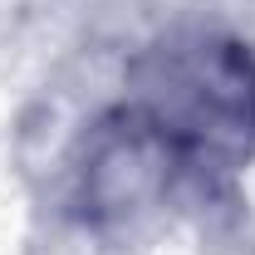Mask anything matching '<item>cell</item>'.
Segmentation results:
<instances>
[{
	"mask_svg": "<svg viewBox=\"0 0 255 255\" xmlns=\"http://www.w3.org/2000/svg\"><path fill=\"white\" fill-rule=\"evenodd\" d=\"M137 108L177 162L236 167L255 152V59L226 39L162 44L137 64Z\"/></svg>",
	"mask_w": 255,
	"mask_h": 255,
	"instance_id": "obj_1",
	"label": "cell"
},
{
	"mask_svg": "<svg viewBox=\"0 0 255 255\" xmlns=\"http://www.w3.org/2000/svg\"><path fill=\"white\" fill-rule=\"evenodd\" d=\"M172 167H177V152L167 147V137L137 103H128L123 113L103 118L89 137V162L79 167L84 206L94 216H132L167 187Z\"/></svg>",
	"mask_w": 255,
	"mask_h": 255,
	"instance_id": "obj_2",
	"label": "cell"
}]
</instances>
